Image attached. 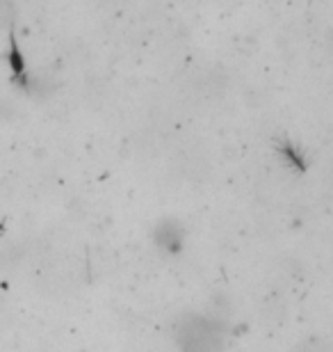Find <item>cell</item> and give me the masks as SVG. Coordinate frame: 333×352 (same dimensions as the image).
Wrapping results in <instances>:
<instances>
[{"mask_svg":"<svg viewBox=\"0 0 333 352\" xmlns=\"http://www.w3.org/2000/svg\"><path fill=\"white\" fill-rule=\"evenodd\" d=\"M295 352H331V350H329L327 343L320 341V339H306L303 343L297 346Z\"/></svg>","mask_w":333,"mask_h":352,"instance_id":"3957f363","label":"cell"},{"mask_svg":"<svg viewBox=\"0 0 333 352\" xmlns=\"http://www.w3.org/2000/svg\"><path fill=\"white\" fill-rule=\"evenodd\" d=\"M172 339L179 352H226V322L201 311H183L172 322Z\"/></svg>","mask_w":333,"mask_h":352,"instance_id":"6da1fadb","label":"cell"},{"mask_svg":"<svg viewBox=\"0 0 333 352\" xmlns=\"http://www.w3.org/2000/svg\"><path fill=\"white\" fill-rule=\"evenodd\" d=\"M153 243L162 254H181L183 245H185V229L176 220H162L153 229Z\"/></svg>","mask_w":333,"mask_h":352,"instance_id":"7a4b0ae2","label":"cell"}]
</instances>
